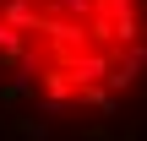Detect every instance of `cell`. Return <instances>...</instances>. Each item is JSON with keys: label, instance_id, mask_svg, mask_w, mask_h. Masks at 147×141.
Masks as SVG:
<instances>
[{"label": "cell", "instance_id": "1", "mask_svg": "<svg viewBox=\"0 0 147 141\" xmlns=\"http://www.w3.org/2000/svg\"><path fill=\"white\" fill-rule=\"evenodd\" d=\"M142 71L147 0H0V87L38 109H115Z\"/></svg>", "mask_w": 147, "mask_h": 141}]
</instances>
